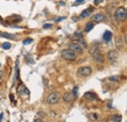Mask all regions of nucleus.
<instances>
[{
    "mask_svg": "<svg viewBox=\"0 0 127 122\" xmlns=\"http://www.w3.org/2000/svg\"><path fill=\"white\" fill-rule=\"evenodd\" d=\"M0 36L8 38V39H16L17 38V35H15V34H10V33H7V32H1V31H0Z\"/></svg>",
    "mask_w": 127,
    "mask_h": 122,
    "instance_id": "15",
    "label": "nucleus"
},
{
    "mask_svg": "<svg viewBox=\"0 0 127 122\" xmlns=\"http://www.w3.org/2000/svg\"><path fill=\"white\" fill-rule=\"evenodd\" d=\"M59 99H60V95L56 92H52L48 95V97H47V104H55L59 102Z\"/></svg>",
    "mask_w": 127,
    "mask_h": 122,
    "instance_id": "4",
    "label": "nucleus"
},
{
    "mask_svg": "<svg viewBox=\"0 0 127 122\" xmlns=\"http://www.w3.org/2000/svg\"><path fill=\"white\" fill-rule=\"evenodd\" d=\"M64 19H66L65 17H59V18H57L56 20H55V22H57V23H59V22H61V21H63Z\"/></svg>",
    "mask_w": 127,
    "mask_h": 122,
    "instance_id": "24",
    "label": "nucleus"
},
{
    "mask_svg": "<svg viewBox=\"0 0 127 122\" xmlns=\"http://www.w3.org/2000/svg\"><path fill=\"white\" fill-rule=\"evenodd\" d=\"M110 119H112V121H114V122H120L122 120V117L120 115H113Z\"/></svg>",
    "mask_w": 127,
    "mask_h": 122,
    "instance_id": "18",
    "label": "nucleus"
},
{
    "mask_svg": "<svg viewBox=\"0 0 127 122\" xmlns=\"http://www.w3.org/2000/svg\"><path fill=\"white\" fill-rule=\"evenodd\" d=\"M82 2H84V0H76V4H80Z\"/></svg>",
    "mask_w": 127,
    "mask_h": 122,
    "instance_id": "28",
    "label": "nucleus"
},
{
    "mask_svg": "<svg viewBox=\"0 0 127 122\" xmlns=\"http://www.w3.org/2000/svg\"><path fill=\"white\" fill-rule=\"evenodd\" d=\"M2 77H3V73H2V71H0V80L2 79Z\"/></svg>",
    "mask_w": 127,
    "mask_h": 122,
    "instance_id": "30",
    "label": "nucleus"
},
{
    "mask_svg": "<svg viewBox=\"0 0 127 122\" xmlns=\"http://www.w3.org/2000/svg\"><path fill=\"white\" fill-rule=\"evenodd\" d=\"M63 99H64V101H65L66 103H71V102L73 101L74 97H73V93H66L65 95H64Z\"/></svg>",
    "mask_w": 127,
    "mask_h": 122,
    "instance_id": "11",
    "label": "nucleus"
},
{
    "mask_svg": "<svg viewBox=\"0 0 127 122\" xmlns=\"http://www.w3.org/2000/svg\"><path fill=\"white\" fill-rule=\"evenodd\" d=\"M77 93H78V87H77V86H75V87L73 88V97H74V98L77 96Z\"/></svg>",
    "mask_w": 127,
    "mask_h": 122,
    "instance_id": "22",
    "label": "nucleus"
},
{
    "mask_svg": "<svg viewBox=\"0 0 127 122\" xmlns=\"http://www.w3.org/2000/svg\"><path fill=\"white\" fill-rule=\"evenodd\" d=\"M90 10H91V9H86V10L82 11V13L80 14V18H81V19H85V18L88 17V16L90 15V13H91Z\"/></svg>",
    "mask_w": 127,
    "mask_h": 122,
    "instance_id": "16",
    "label": "nucleus"
},
{
    "mask_svg": "<svg viewBox=\"0 0 127 122\" xmlns=\"http://www.w3.org/2000/svg\"><path fill=\"white\" fill-rule=\"evenodd\" d=\"M89 53H90V55H92V56L96 55V54H98V53H101V52H100V48H99L98 46H96V45H93V46H91L90 49H89Z\"/></svg>",
    "mask_w": 127,
    "mask_h": 122,
    "instance_id": "14",
    "label": "nucleus"
},
{
    "mask_svg": "<svg viewBox=\"0 0 127 122\" xmlns=\"http://www.w3.org/2000/svg\"><path fill=\"white\" fill-rule=\"evenodd\" d=\"M92 57H93L94 61L96 62V63H104V61H105L104 56H103V54H101V53H98V54L94 55Z\"/></svg>",
    "mask_w": 127,
    "mask_h": 122,
    "instance_id": "9",
    "label": "nucleus"
},
{
    "mask_svg": "<svg viewBox=\"0 0 127 122\" xmlns=\"http://www.w3.org/2000/svg\"><path fill=\"white\" fill-rule=\"evenodd\" d=\"M18 63H19V61L17 60V61H16L15 75H14V78H13V83H12V86H15V83H16V81H17V78H18V75H19V67H18Z\"/></svg>",
    "mask_w": 127,
    "mask_h": 122,
    "instance_id": "12",
    "label": "nucleus"
},
{
    "mask_svg": "<svg viewBox=\"0 0 127 122\" xmlns=\"http://www.w3.org/2000/svg\"><path fill=\"white\" fill-rule=\"evenodd\" d=\"M109 81H113V82H119V78L116 77V76H110L109 78Z\"/></svg>",
    "mask_w": 127,
    "mask_h": 122,
    "instance_id": "21",
    "label": "nucleus"
},
{
    "mask_svg": "<svg viewBox=\"0 0 127 122\" xmlns=\"http://www.w3.org/2000/svg\"><path fill=\"white\" fill-rule=\"evenodd\" d=\"M94 27V23H86V26H85V28H84V31L85 32H89L90 30H92Z\"/></svg>",
    "mask_w": 127,
    "mask_h": 122,
    "instance_id": "17",
    "label": "nucleus"
},
{
    "mask_svg": "<svg viewBox=\"0 0 127 122\" xmlns=\"http://www.w3.org/2000/svg\"><path fill=\"white\" fill-rule=\"evenodd\" d=\"M112 37H113V32L112 31H105L104 35H103V39H104L105 42H109L110 40H112Z\"/></svg>",
    "mask_w": 127,
    "mask_h": 122,
    "instance_id": "10",
    "label": "nucleus"
},
{
    "mask_svg": "<svg viewBox=\"0 0 127 122\" xmlns=\"http://www.w3.org/2000/svg\"><path fill=\"white\" fill-rule=\"evenodd\" d=\"M43 120L41 119V118H36V119H34V122H42Z\"/></svg>",
    "mask_w": 127,
    "mask_h": 122,
    "instance_id": "27",
    "label": "nucleus"
},
{
    "mask_svg": "<svg viewBox=\"0 0 127 122\" xmlns=\"http://www.w3.org/2000/svg\"><path fill=\"white\" fill-rule=\"evenodd\" d=\"M114 18L119 21V22H124L127 19V16H126V11L123 7H118L117 9L115 10L114 13Z\"/></svg>",
    "mask_w": 127,
    "mask_h": 122,
    "instance_id": "2",
    "label": "nucleus"
},
{
    "mask_svg": "<svg viewBox=\"0 0 127 122\" xmlns=\"http://www.w3.org/2000/svg\"><path fill=\"white\" fill-rule=\"evenodd\" d=\"M0 67H1V63H0Z\"/></svg>",
    "mask_w": 127,
    "mask_h": 122,
    "instance_id": "35",
    "label": "nucleus"
},
{
    "mask_svg": "<svg viewBox=\"0 0 127 122\" xmlns=\"http://www.w3.org/2000/svg\"><path fill=\"white\" fill-rule=\"evenodd\" d=\"M60 5H62V6H64V5H65V2H63V1H62V2H60Z\"/></svg>",
    "mask_w": 127,
    "mask_h": 122,
    "instance_id": "32",
    "label": "nucleus"
},
{
    "mask_svg": "<svg viewBox=\"0 0 127 122\" xmlns=\"http://www.w3.org/2000/svg\"><path fill=\"white\" fill-rule=\"evenodd\" d=\"M92 73V68L90 67H82L79 68L77 70V74L80 77H87Z\"/></svg>",
    "mask_w": 127,
    "mask_h": 122,
    "instance_id": "3",
    "label": "nucleus"
},
{
    "mask_svg": "<svg viewBox=\"0 0 127 122\" xmlns=\"http://www.w3.org/2000/svg\"><path fill=\"white\" fill-rule=\"evenodd\" d=\"M3 119V113H0V121H2Z\"/></svg>",
    "mask_w": 127,
    "mask_h": 122,
    "instance_id": "29",
    "label": "nucleus"
},
{
    "mask_svg": "<svg viewBox=\"0 0 127 122\" xmlns=\"http://www.w3.org/2000/svg\"><path fill=\"white\" fill-rule=\"evenodd\" d=\"M2 48L4 49V50H9V49L11 48V43L9 42H4L2 44Z\"/></svg>",
    "mask_w": 127,
    "mask_h": 122,
    "instance_id": "19",
    "label": "nucleus"
},
{
    "mask_svg": "<svg viewBox=\"0 0 127 122\" xmlns=\"http://www.w3.org/2000/svg\"><path fill=\"white\" fill-rule=\"evenodd\" d=\"M103 1H104V0H94V3H95V5H99Z\"/></svg>",
    "mask_w": 127,
    "mask_h": 122,
    "instance_id": "25",
    "label": "nucleus"
},
{
    "mask_svg": "<svg viewBox=\"0 0 127 122\" xmlns=\"http://www.w3.org/2000/svg\"><path fill=\"white\" fill-rule=\"evenodd\" d=\"M38 115H39V116H45L46 113H44V112L42 113V111H39V112H38Z\"/></svg>",
    "mask_w": 127,
    "mask_h": 122,
    "instance_id": "26",
    "label": "nucleus"
},
{
    "mask_svg": "<svg viewBox=\"0 0 127 122\" xmlns=\"http://www.w3.org/2000/svg\"><path fill=\"white\" fill-rule=\"evenodd\" d=\"M125 11H126V16H127V9H125Z\"/></svg>",
    "mask_w": 127,
    "mask_h": 122,
    "instance_id": "34",
    "label": "nucleus"
},
{
    "mask_svg": "<svg viewBox=\"0 0 127 122\" xmlns=\"http://www.w3.org/2000/svg\"><path fill=\"white\" fill-rule=\"evenodd\" d=\"M125 43H126V44H127V35H126V36H125Z\"/></svg>",
    "mask_w": 127,
    "mask_h": 122,
    "instance_id": "33",
    "label": "nucleus"
},
{
    "mask_svg": "<svg viewBox=\"0 0 127 122\" xmlns=\"http://www.w3.org/2000/svg\"><path fill=\"white\" fill-rule=\"evenodd\" d=\"M61 56L64 60H67V61H74L77 58L76 53L73 50H70V49H64L61 53Z\"/></svg>",
    "mask_w": 127,
    "mask_h": 122,
    "instance_id": "1",
    "label": "nucleus"
},
{
    "mask_svg": "<svg viewBox=\"0 0 127 122\" xmlns=\"http://www.w3.org/2000/svg\"><path fill=\"white\" fill-rule=\"evenodd\" d=\"M114 44H115V47H116L117 50H122V49H123V45H124V41H123L122 37H116Z\"/></svg>",
    "mask_w": 127,
    "mask_h": 122,
    "instance_id": "8",
    "label": "nucleus"
},
{
    "mask_svg": "<svg viewBox=\"0 0 127 122\" xmlns=\"http://www.w3.org/2000/svg\"><path fill=\"white\" fill-rule=\"evenodd\" d=\"M32 41H33L32 38H27V39H25V40H23V45H28V44H30Z\"/></svg>",
    "mask_w": 127,
    "mask_h": 122,
    "instance_id": "20",
    "label": "nucleus"
},
{
    "mask_svg": "<svg viewBox=\"0 0 127 122\" xmlns=\"http://www.w3.org/2000/svg\"><path fill=\"white\" fill-rule=\"evenodd\" d=\"M83 97H84V99L87 100V101H93V100L96 99V95H95L94 93H92V92H86L83 95Z\"/></svg>",
    "mask_w": 127,
    "mask_h": 122,
    "instance_id": "13",
    "label": "nucleus"
},
{
    "mask_svg": "<svg viewBox=\"0 0 127 122\" xmlns=\"http://www.w3.org/2000/svg\"><path fill=\"white\" fill-rule=\"evenodd\" d=\"M107 57H108V60H109V62L110 63H114L118 60V57H119V55H118L117 51L112 50V51H109V52L108 53Z\"/></svg>",
    "mask_w": 127,
    "mask_h": 122,
    "instance_id": "6",
    "label": "nucleus"
},
{
    "mask_svg": "<svg viewBox=\"0 0 127 122\" xmlns=\"http://www.w3.org/2000/svg\"><path fill=\"white\" fill-rule=\"evenodd\" d=\"M68 48L70 49V50L74 51L75 53H79V54L83 53V49H84L80 44L77 43V42H71V43H69L68 44Z\"/></svg>",
    "mask_w": 127,
    "mask_h": 122,
    "instance_id": "5",
    "label": "nucleus"
},
{
    "mask_svg": "<svg viewBox=\"0 0 127 122\" xmlns=\"http://www.w3.org/2000/svg\"><path fill=\"white\" fill-rule=\"evenodd\" d=\"M10 100H11L12 102L14 101V96H13V95H10Z\"/></svg>",
    "mask_w": 127,
    "mask_h": 122,
    "instance_id": "31",
    "label": "nucleus"
},
{
    "mask_svg": "<svg viewBox=\"0 0 127 122\" xmlns=\"http://www.w3.org/2000/svg\"><path fill=\"white\" fill-rule=\"evenodd\" d=\"M51 27H52V24L51 23H45L44 26H43V27L45 28V29H48V28H51Z\"/></svg>",
    "mask_w": 127,
    "mask_h": 122,
    "instance_id": "23",
    "label": "nucleus"
},
{
    "mask_svg": "<svg viewBox=\"0 0 127 122\" xmlns=\"http://www.w3.org/2000/svg\"><path fill=\"white\" fill-rule=\"evenodd\" d=\"M91 20H92V22H94V23H100V22H103V21L105 20V16L103 15V14H101V13L95 14V15L92 16Z\"/></svg>",
    "mask_w": 127,
    "mask_h": 122,
    "instance_id": "7",
    "label": "nucleus"
}]
</instances>
